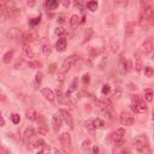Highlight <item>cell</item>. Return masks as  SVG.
<instances>
[{"label": "cell", "instance_id": "obj_1", "mask_svg": "<svg viewBox=\"0 0 154 154\" xmlns=\"http://www.w3.org/2000/svg\"><path fill=\"white\" fill-rule=\"evenodd\" d=\"M153 17H154V12H153L152 7L148 4L142 3V9H141V12H140V18H138V23H140V25L142 28H147L148 24L153 21Z\"/></svg>", "mask_w": 154, "mask_h": 154}, {"label": "cell", "instance_id": "obj_2", "mask_svg": "<svg viewBox=\"0 0 154 154\" xmlns=\"http://www.w3.org/2000/svg\"><path fill=\"white\" fill-rule=\"evenodd\" d=\"M135 148L141 154H152L149 140L147 135H140L135 138Z\"/></svg>", "mask_w": 154, "mask_h": 154}, {"label": "cell", "instance_id": "obj_3", "mask_svg": "<svg viewBox=\"0 0 154 154\" xmlns=\"http://www.w3.org/2000/svg\"><path fill=\"white\" fill-rule=\"evenodd\" d=\"M132 99V105H131V110L136 113H143L147 111V105L145 102V100H142L138 95H135L131 98Z\"/></svg>", "mask_w": 154, "mask_h": 154}, {"label": "cell", "instance_id": "obj_4", "mask_svg": "<svg viewBox=\"0 0 154 154\" xmlns=\"http://www.w3.org/2000/svg\"><path fill=\"white\" fill-rule=\"evenodd\" d=\"M77 60H78V57L77 55H71L69 58H66L63 63H61V66L59 69V72L60 73H66L76 63H77Z\"/></svg>", "mask_w": 154, "mask_h": 154}, {"label": "cell", "instance_id": "obj_5", "mask_svg": "<svg viewBox=\"0 0 154 154\" xmlns=\"http://www.w3.org/2000/svg\"><path fill=\"white\" fill-rule=\"evenodd\" d=\"M124 135H125V130L124 129H118L116 131H113L110 136L111 140L117 145V146H122L124 143Z\"/></svg>", "mask_w": 154, "mask_h": 154}, {"label": "cell", "instance_id": "obj_6", "mask_svg": "<svg viewBox=\"0 0 154 154\" xmlns=\"http://www.w3.org/2000/svg\"><path fill=\"white\" fill-rule=\"evenodd\" d=\"M134 116L130 113V112H127V111H123L120 114H119V122L122 123V125H132L134 124Z\"/></svg>", "mask_w": 154, "mask_h": 154}, {"label": "cell", "instance_id": "obj_7", "mask_svg": "<svg viewBox=\"0 0 154 154\" xmlns=\"http://www.w3.org/2000/svg\"><path fill=\"white\" fill-rule=\"evenodd\" d=\"M22 32H21V29H18V28H12V29H10L9 32H7V34H6V36H7V39L9 40H18V39H22Z\"/></svg>", "mask_w": 154, "mask_h": 154}, {"label": "cell", "instance_id": "obj_8", "mask_svg": "<svg viewBox=\"0 0 154 154\" xmlns=\"http://www.w3.org/2000/svg\"><path fill=\"white\" fill-rule=\"evenodd\" d=\"M153 48H154V46H153L152 40H147V41H145V42L142 43V46H141V50H140V51H141V53H142V54L148 55V54H150V53H152Z\"/></svg>", "mask_w": 154, "mask_h": 154}, {"label": "cell", "instance_id": "obj_9", "mask_svg": "<svg viewBox=\"0 0 154 154\" xmlns=\"http://www.w3.org/2000/svg\"><path fill=\"white\" fill-rule=\"evenodd\" d=\"M61 123H63V119H61L60 113L53 114V117H52V127H53V130L55 132L59 131V129L61 128Z\"/></svg>", "mask_w": 154, "mask_h": 154}, {"label": "cell", "instance_id": "obj_10", "mask_svg": "<svg viewBox=\"0 0 154 154\" xmlns=\"http://www.w3.org/2000/svg\"><path fill=\"white\" fill-rule=\"evenodd\" d=\"M118 70H119L120 75H125L128 72V63H127V59L124 58V54H120L119 63H118Z\"/></svg>", "mask_w": 154, "mask_h": 154}, {"label": "cell", "instance_id": "obj_11", "mask_svg": "<svg viewBox=\"0 0 154 154\" xmlns=\"http://www.w3.org/2000/svg\"><path fill=\"white\" fill-rule=\"evenodd\" d=\"M59 140H60V143L63 145L65 148L71 147V136H70L69 132H63L59 136Z\"/></svg>", "mask_w": 154, "mask_h": 154}, {"label": "cell", "instance_id": "obj_12", "mask_svg": "<svg viewBox=\"0 0 154 154\" xmlns=\"http://www.w3.org/2000/svg\"><path fill=\"white\" fill-rule=\"evenodd\" d=\"M60 116H61V119H63L66 124L69 125V128H73V122H72V118H71V114L68 112V111H65V110H61L60 112Z\"/></svg>", "mask_w": 154, "mask_h": 154}, {"label": "cell", "instance_id": "obj_13", "mask_svg": "<svg viewBox=\"0 0 154 154\" xmlns=\"http://www.w3.org/2000/svg\"><path fill=\"white\" fill-rule=\"evenodd\" d=\"M36 120L39 123V132L45 135L46 132H47V128H46V122H45V118L41 116V114H37L36 117Z\"/></svg>", "mask_w": 154, "mask_h": 154}, {"label": "cell", "instance_id": "obj_14", "mask_svg": "<svg viewBox=\"0 0 154 154\" xmlns=\"http://www.w3.org/2000/svg\"><path fill=\"white\" fill-rule=\"evenodd\" d=\"M135 33V23L128 22L125 24V39H131Z\"/></svg>", "mask_w": 154, "mask_h": 154}, {"label": "cell", "instance_id": "obj_15", "mask_svg": "<svg viewBox=\"0 0 154 154\" xmlns=\"http://www.w3.org/2000/svg\"><path fill=\"white\" fill-rule=\"evenodd\" d=\"M41 93H42V95L45 96L46 100H48V101H51V102L54 101L55 95H54V93H53L52 89H50V88H43V89L41 90Z\"/></svg>", "mask_w": 154, "mask_h": 154}, {"label": "cell", "instance_id": "obj_16", "mask_svg": "<svg viewBox=\"0 0 154 154\" xmlns=\"http://www.w3.org/2000/svg\"><path fill=\"white\" fill-rule=\"evenodd\" d=\"M66 46H68V41L65 37H60L55 43V47H57L58 52H64L66 50Z\"/></svg>", "mask_w": 154, "mask_h": 154}, {"label": "cell", "instance_id": "obj_17", "mask_svg": "<svg viewBox=\"0 0 154 154\" xmlns=\"http://www.w3.org/2000/svg\"><path fill=\"white\" fill-rule=\"evenodd\" d=\"M134 61H135V69L137 72H140L143 68V63H142V59L140 57V54L138 53H135L134 54Z\"/></svg>", "mask_w": 154, "mask_h": 154}, {"label": "cell", "instance_id": "obj_18", "mask_svg": "<svg viewBox=\"0 0 154 154\" xmlns=\"http://www.w3.org/2000/svg\"><path fill=\"white\" fill-rule=\"evenodd\" d=\"M37 39V35L34 33V32H28V33H24L22 35V40L24 42H33Z\"/></svg>", "mask_w": 154, "mask_h": 154}, {"label": "cell", "instance_id": "obj_19", "mask_svg": "<svg viewBox=\"0 0 154 154\" xmlns=\"http://www.w3.org/2000/svg\"><path fill=\"white\" fill-rule=\"evenodd\" d=\"M23 54H24L25 57H28V58H34V57H35L34 51L30 48L28 45H24V46H23Z\"/></svg>", "mask_w": 154, "mask_h": 154}, {"label": "cell", "instance_id": "obj_20", "mask_svg": "<svg viewBox=\"0 0 154 154\" xmlns=\"http://www.w3.org/2000/svg\"><path fill=\"white\" fill-rule=\"evenodd\" d=\"M116 24H117V17H116V14H110V16L106 18V25H109V27H116Z\"/></svg>", "mask_w": 154, "mask_h": 154}, {"label": "cell", "instance_id": "obj_21", "mask_svg": "<svg viewBox=\"0 0 154 154\" xmlns=\"http://www.w3.org/2000/svg\"><path fill=\"white\" fill-rule=\"evenodd\" d=\"M59 6V3L55 1V0H48L47 3H46V7H47V10H55L57 7Z\"/></svg>", "mask_w": 154, "mask_h": 154}, {"label": "cell", "instance_id": "obj_22", "mask_svg": "<svg viewBox=\"0 0 154 154\" xmlns=\"http://www.w3.org/2000/svg\"><path fill=\"white\" fill-rule=\"evenodd\" d=\"M80 24V17L77 16V14H73V16H71L70 18V25L72 28H77V25Z\"/></svg>", "mask_w": 154, "mask_h": 154}, {"label": "cell", "instance_id": "obj_23", "mask_svg": "<svg viewBox=\"0 0 154 154\" xmlns=\"http://www.w3.org/2000/svg\"><path fill=\"white\" fill-rule=\"evenodd\" d=\"M93 124H94L95 128H99V129H104V128L106 127V123H105L102 119H100V118L94 119V120H93Z\"/></svg>", "mask_w": 154, "mask_h": 154}, {"label": "cell", "instance_id": "obj_24", "mask_svg": "<svg viewBox=\"0 0 154 154\" xmlns=\"http://www.w3.org/2000/svg\"><path fill=\"white\" fill-rule=\"evenodd\" d=\"M36 117H37V113L35 112V110L29 109V110L27 111V118H28L29 120H36Z\"/></svg>", "mask_w": 154, "mask_h": 154}, {"label": "cell", "instance_id": "obj_25", "mask_svg": "<svg viewBox=\"0 0 154 154\" xmlns=\"http://www.w3.org/2000/svg\"><path fill=\"white\" fill-rule=\"evenodd\" d=\"M86 129L90 132V134H94L95 132V127H94V124H93V120H88L87 123H86Z\"/></svg>", "mask_w": 154, "mask_h": 154}, {"label": "cell", "instance_id": "obj_26", "mask_svg": "<svg viewBox=\"0 0 154 154\" xmlns=\"http://www.w3.org/2000/svg\"><path fill=\"white\" fill-rule=\"evenodd\" d=\"M33 135H34V129H33V128H28V129L25 130V132H24V141L27 142L29 138L33 137Z\"/></svg>", "mask_w": 154, "mask_h": 154}, {"label": "cell", "instance_id": "obj_27", "mask_svg": "<svg viewBox=\"0 0 154 154\" xmlns=\"http://www.w3.org/2000/svg\"><path fill=\"white\" fill-rule=\"evenodd\" d=\"M12 57H13V51H9L4 57H3V61L5 64H9L10 61L12 60Z\"/></svg>", "mask_w": 154, "mask_h": 154}, {"label": "cell", "instance_id": "obj_28", "mask_svg": "<svg viewBox=\"0 0 154 154\" xmlns=\"http://www.w3.org/2000/svg\"><path fill=\"white\" fill-rule=\"evenodd\" d=\"M91 35H93V29H91V28L87 29V30H86V33H84V39H83V43H86L87 41H89V40H90V37H91Z\"/></svg>", "mask_w": 154, "mask_h": 154}, {"label": "cell", "instance_id": "obj_29", "mask_svg": "<svg viewBox=\"0 0 154 154\" xmlns=\"http://www.w3.org/2000/svg\"><path fill=\"white\" fill-rule=\"evenodd\" d=\"M55 35H58V36H60V37H64V36L66 35V30H65V28H63V27H58V28L55 29Z\"/></svg>", "mask_w": 154, "mask_h": 154}, {"label": "cell", "instance_id": "obj_30", "mask_svg": "<svg viewBox=\"0 0 154 154\" xmlns=\"http://www.w3.org/2000/svg\"><path fill=\"white\" fill-rule=\"evenodd\" d=\"M87 7H88V10H90V11H96V9H98V3H96V1H88V3H87Z\"/></svg>", "mask_w": 154, "mask_h": 154}, {"label": "cell", "instance_id": "obj_31", "mask_svg": "<svg viewBox=\"0 0 154 154\" xmlns=\"http://www.w3.org/2000/svg\"><path fill=\"white\" fill-rule=\"evenodd\" d=\"M57 95H58V100H59L60 102H66V101H65V99L68 100V98H66V95H64V94H63V91H61L60 89H59V90H57ZM68 101H69V100H68Z\"/></svg>", "mask_w": 154, "mask_h": 154}, {"label": "cell", "instance_id": "obj_32", "mask_svg": "<svg viewBox=\"0 0 154 154\" xmlns=\"http://www.w3.org/2000/svg\"><path fill=\"white\" fill-rule=\"evenodd\" d=\"M145 99H146L148 102H150V101L153 100V91H152V89H147V90H146V93H145Z\"/></svg>", "mask_w": 154, "mask_h": 154}, {"label": "cell", "instance_id": "obj_33", "mask_svg": "<svg viewBox=\"0 0 154 154\" xmlns=\"http://www.w3.org/2000/svg\"><path fill=\"white\" fill-rule=\"evenodd\" d=\"M122 95V88L118 86L116 89H114V91H113V94H112V98L113 99H119V96Z\"/></svg>", "mask_w": 154, "mask_h": 154}, {"label": "cell", "instance_id": "obj_34", "mask_svg": "<svg viewBox=\"0 0 154 154\" xmlns=\"http://www.w3.org/2000/svg\"><path fill=\"white\" fill-rule=\"evenodd\" d=\"M42 51H43V53H45L46 55L51 54V46H50V43H45V45H42Z\"/></svg>", "mask_w": 154, "mask_h": 154}, {"label": "cell", "instance_id": "obj_35", "mask_svg": "<svg viewBox=\"0 0 154 154\" xmlns=\"http://www.w3.org/2000/svg\"><path fill=\"white\" fill-rule=\"evenodd\" d=\"M77 84H78V80L73 78L72 82H71V84H70V90H69V91H75V90L77 89Z\"/></svg>", "mask_w": 154, "mask_h": 154}, {"label": "cell", "instance_id": "obj_36", "mask_svg": "<svg viewBox=\"0 0 154 154\" xmlns=\"http://www.w3.org/2000/svg\"><path fill=\"white\" fill-rule=\"evenodd\" d=\"M153 73H154V71H153V68H152V66H146V68H145V75H146L147 77H152Z\"/></svg>", "mask_w": 154, "mask_h": 154}, {"label": "cell", "instance_id": "obj_37", "mask_svg": "<svg viewBox=\"0 0 154 154\" xmlns=\"http://www.w3.org/2000/svg\"><path fill=\"white\" fill-rule=\"evenodd\" d=\"M11 119H12V122L14 123V124H18L19 120H21V117H19V114H17V113H13V114L11 116Z\"/></svg>", "mask_w": 154, "mask_h": 154}, {"label": "cell", "instance_id": "obj_38", "mask_svg": "<svg viewBox=\"0 0 154 154\" xmlns=\"http://www.w3.org/2000/svg\"><path fill=\"white\" fill-rule=\"evenodd\" d=\"M111 51L112 52H117L118 51V42L114 41V40L111 41Z\"/></svg>", "mask_w": 154, "mask_h": 154}, {"label": "cell", "instance_id": "obj_39", "mask_svg": "<svg viewBox=\"0 0 154 154\" xmlns=\"http://www.w3.org/2000/svg\"><path fill=\"white\" fill-rule=\"evenodd\" d=\"M42 77H43V75H42V72H37L36 73V76H35V82H36V84H40L41 83V81H42Z\"/></svg>", "mask_w": 154, "mask_h": 154}, {"label": "cell", "instance_id": "obj_40", "mask_svg": "<svg viewBox=\"0 0 154 154\" xmlns=\"http://www.w3.org/2000/svg\"><path fill=\"white\" fill-rule=\"evenodd\" d=\"M57 21H58V23H64L66 21V16H65L64 13H60V14H58Z\"/></svg>", "mask_w": 154, "mask_h": 154}, {"label": "cell", "instance_id": "obj_41", "mask_svg": "<svg viewBox=\"0 0 154 154\" xmlns=\"http://www.w3.org/2000/svg\"><path fill=\"white\" fill-rule=\"evenodd\" d=\"M110 90H111V88H110V86L109 84H105V86H102V89H101V93L105 95V94H107V93H110Z\"/></svg>", "mask_w": 154, "mask_h": 154}, {"label": "cell", "instance_id": "obj_42", "mask_svg": "<svg viewBox=\"0 0 154 154\" xmlns=\"http://www.w3.org/2000/svg\"><path fill=\"white\" fill-rule=\"evenodd\" d=\"M32 25H36V24H39L40 23V17H36V18H33V19H30V22H29Z\"/></svg>", "mask_w": 154, "mask_h": 154}, {"label": "cell", "instance_id": "obj_43", "mask_svg": "<svg viewBox=\"0 0 154 154\" xmlns=\"http://www.w3.org/2000/svg\"><path fill=\"white\" fill-rule=\"evenodd\" d=\"M6 10V3H0V14H3Z\"/></svg>", "mask_w": 154, "mask_h": 154}, {"label": "cell", "instance_id": "obj_44", "mask_svg": "<svg viewBox=\"0 0 154 154\" xmlns=\"http://www.w3.org/2000/svg\"><path fill=\"white\" fill-rule=\"evenodd\" d=\"M29 65L32 68H39V66H41V63H39V61H34V63H29Z\"/></svg>", "mask_w": 154, "mask_h": 154}, {"label": "cell", "instance_id": "obj_45", "mask_svg": "<svg viewBox=\"0 0 154 154\" xmlns=\"http://www.w3.org/2000/svg\"><path fill=\"white\" fill-rule=\"evenodd\" d=\"M89 80H90V78H89V75L86 73V75L83 76V82H84V84H86V83H89Z\"/></svg>", "mask_w": 154, "mask_h": 154}, {"label": "cell", "instance_id": "obj_46", "mask_svg": "<svg viewBox=\"0 0 154 154\" xmlns=\"http://www.w3.org/2000/svg\"><path fill=\"white\" fill-rule=\"evenodd\" d=\"M4 125H5V119H4L3 114L0 113V127H4Z\"/></svg>", "mask_w": 154, "mask_h": 154}, {"label": "cell", "instance_id": "obj_47", "mask_svg": "<svg viewBox=\"0 0 154 154\" xmlns=\"http://www.w3.org/2000/svg\"><path fill=\"white\" fill-rule=\"evenodd\" d=\"M93 152H94V154H98V153H99V148H98V147H94V148H93Z\"/></svg>", "mask_w": 154, "mask_h": 154}, {"label": "cell", "instance_id": "obj_48", "mask_svg": "<svg viewBox=\"0 0 154 154\" xmlns=\"http://www.w3.org/2000/svg\"><path fill=\"white\" fill-rule=\"evenodd\" d=\"M54 153H55V154H63V152L59 150V149H55V150H54Z\"/></svg>", "mask_w": 154, "mask_h": 154}, {"label": "cell", "instance_id": "obj_49", "mask_svg": "<svg viewBox=\"0 0 154 154\" xmlns=\"http://www.w3.org/2000/svg\"><path fill=\"white\" fill-rule=\"evenodd\" d=\"M4 98V93L1 91V89H0V99H3Z\"/></svg>", "mask_w": 154, "mask_h": 154}, {"label": "cell", "instance_id": "obj_50", "mask_svg": "<svg viewBox=\"0 0 154 154\" xmlns=\"http://www.w3.org/2000/svg\"><path fill=\"white\" fill-rule=\"evenodd\" d=\"M64 5H65V6H69V1H64Z\"/></svg>", "mask_w": 154, "mask_h": 154}, {"label": "cell", "instance_id": "obj_51", "mask_svg": "<svg viewBox=\"0 0 154 154\" xmlns=\"http://www.w3.org/2000/svg\"><path fill=\"white\" fill-rule=\"evenodd\" d=\"M129 152H122V154H128Z\"/></svg>", "mask_w": 154, "mask_h": 154}]
</instances>
